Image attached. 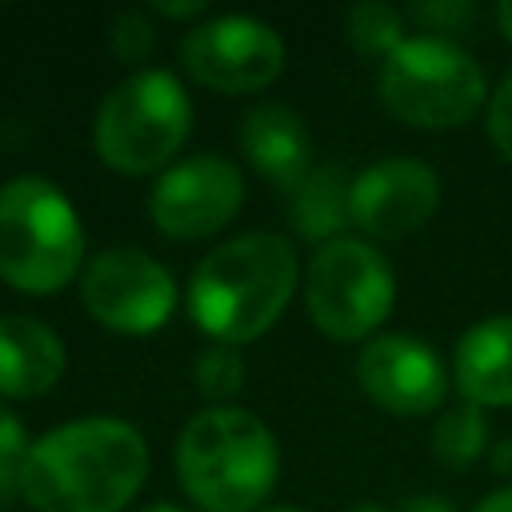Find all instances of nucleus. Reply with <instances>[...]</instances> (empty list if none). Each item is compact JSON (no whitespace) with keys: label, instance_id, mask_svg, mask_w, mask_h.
Masks as SVG:
<instances>
[{"label":"nucleus","instance_id":"nucleus-9","mask_svg":"<svg viewBox=\"0 0 512 512\" xmlns=\"http://www.w3.org/2000/svg\"><path fill=\"white\" fill-rule=\"evenodd\" d=\"M184 68L212 92H260L284 68V40L252 16H212L180 44Z\"/></svg>","mask_w":512,"mask_h":512},{"label":"nucleus","instance_id":"nucleus-25","mask_svg":"<svg viewBox=\"0 0 512 512\" xmlns=\"http://www.w3.org/2000/svg\"><path fill=\"white\" fill-rule=\"evenodd\" d=\"M400 512H456V508L444 496H412V500H404Z\"/></svg>","mask_w":512,"mask_h":512},{"label":"nucleus","instance_id":"nucleus-5","mask_svg":"<svg viewBox=\"0 0 512 512\" xmlns=\"http://www.w3.org/2000/svg\"><path fill=\"white\" fill-rule=\"evenodd\" d=\"M192 128L184 84L164 68L124 76L96 112V152L108 168L144 176L164 168Z\"/></svg>","mask_w":512,"mask_h":512},{"label":"nucleus","instance_id":"nucleus-12","mask_svg":"<svg viewBox=\"0 0 512 512\" xmlns=\"http://www.w3.org/2000/svg\"><path fill=\"white\" fill-rule=\"evenodd\" d=\"M356 380L392 416H424L444 400L448 388L440 356L404 332L368 340L356 360Z\"/></svg>","mask_w":512,"mask_h":512},{"label":"nucleus","instance_id":"nucleus-26","mask_svg":"<svg viewBox=\"0 0 512 512\" xmlns=\"http://www.w3.org/2000/svg\"><path fill=\"white\" fill-rule=\"evenodd\" d=\"M472 512H512V484L508 488H496V492H488Z\"/></svg>","mask_w":512,"mask_h":512},{"label":"nucleus","instance_id":"nucleus-24","mask_svg":"<svg viewBox=\"0 0 512 512\" xmlns=\"http://www.w3.org/2000/svg\"><path fill=\"white\" fill-rule=\"evenodd\" d=\"M152 8H156V12H164V16H204V12H208V4H200V0H184V4L156 0Z\"/></svg>","mask_w":512,"mask_h":512},{"label":"nucleus","instance_id":"nucleus-29","mask_svg":"<svg viewBox=\"0 0 512 512\" xmlns=\"http://www.w3.org/2000/svg\"><path fill=\"white\" fill-rule=\"evenodd\" d=\"M140 512H188V508H180V504H148Z\"/></svg>","mask_w":512,"mask_h":512},{"label":"nucleus","instance_id":"nucleus-18","mask_svg":"<svg viewBox=\"0 0 512 512\" xmlns=\"http://www.w3.org/2000/svg\"><path fill=\"white\" fill-rule=\"evenodd\" d=\"M432 456L448 468H464L472 464L484 444H488V424H484V412L476 404H460V408H448L436 428H432Z\"/></svg>","mask_w":512,"mask_h":512},{"label":"nucleus","instance_id":"nucleus-31","mask_svg":"<svg viewBox=\"0 0 512 512\" xmlns=\"http://www.w3.org/2000/svg\"><path fill=\"white\" fill-rule=\"evenodd\" d=\"M260 512H300V508H288V504H276V508H260Z\"/></svg>","mask_w":512,"mask_h":512},{"label":"nucleus","instance_id":"nucleus-15","mask_svg":"<svg viewBox=\"0 0 512 512\" xmlns=\"http://www.w3.org/2000/svg\"><path fill=\"white\" fill-rule=\"evenodd\" d=\"M456 388L468 404H512V316H488L456 340Z\"/></svg>","mask_w":512,"mask_h":512},{"label":"nucleus","instance_id":"nucleus-8","mask_svg":"<svg viewBox=\"0 0 512 512\" xmlns=\"http://www.w3.org/2000/svg\"><path fill=\"white\" fill-rule=\"evenodd\" d=\"M80 300L104 328L144 336L172 316L176 280L144 248H104L84 268Z\"/></svg>","mask_w":512,"mask_h":512},{"label":"nucleus","instance_id":"nucleus-23","mask_svg":"<svg viewBox=\"0 0 512 512\" xmlns=\"http://www.w3.org/2000/svg\"><path fill=\"white\" fill-rule=\"evenodd\" d=\"M488 136H492L496 152L512 164V72L500 80V88L488 100Z\"/></svg>","mask_w":512,"mask_h":512},{"label":"nucleus","instance_id":"nucleus-10","mask_svg":"<svg viewBox=\"0 0 512 512\" xmlns=\"http://www.w3.org/2000/svg\"><path fill=\"white\" fill-rule=\"evenodd\" d=\"M244 204V176L220 152H196L156 180L148 196V216L164 236L200 240L220 232Z\"/></svg>","mask_w":512,"mask_h":512},{"label":"nucleus","instance_id":"nucleus-22","mask_svg":"<svg viewBox=\"0 0 512 512\" xmlns=\"http://www.w3.org/2000/svg\"><path fill=\"white\" fill-rule=\"evenodd\" d=\"M408 20L424 24L428 36H444V32H460L476 20V4L472 0H416L408 8Z\"/></svg>","mask_w":512,"mask_h":512},{"label":"nucleus","instance_id":"nucleus-11","mask_svg":"<svg viewBox=\"0 0 512 512\" xmlns=\"http://www.w3.org/2000/svg\"><path fill=\"white\" fill-rule=\"evenodd\" d=\"M440 204V176L416 156H388L352 176V224L376 240L420 228Z\"/></svg>","mask_w":512,"mask_h":512},{"label":"nucleus","instance_id":"nucleus-1","mask_svg":"<svg viewBox=\"0 0 512 512\" xmlns=\"http://www.w3.org/2000/svg\"><path fill=\"white\" fill-rule=\"evenodd\" d=\"M148 476V444L128 420L84 416L32 440L20 496L36 512H120Z\"/></svg>","mask_w":512,"mask_h":512},{"label":"nucleus","instance_id":"nucleus-6","mask_svg":"<svg viewBox=\"0 0 512 512\" xmlns=\"http://www.w3.org/2000/svg\"><path fill=\"white\" fill-rule=\"evenodd\" d=\"M488 96L480 64L448 36H408L380 64V100L416 128L464 124Z\"/></svg>","mask_w":512,"mask_h":512},{"label":"nucleus","instance_id":"nucleus-20","mask_svg":"<svg viewBox=\"0 0 512 512\" xmlns=\"http://www.w3.org/2000/svg\"><path fill=\"white\" fill-rule=\"evenodd\" d=\"M28 432L24 424L0 408V508L20 492V472H24V460H28Z\"/></svg>","mask_w":512,"mask_h":512},{"label":"nucleus","instance_id":"nucleus-30","mask_svg":"<svg viewBox=\"0 0 512 512\" xmlns=\"http://www.w3.org/2000/svg\"><path fill=\"white\" fill-rule=\"evenodd\" d=\"M348 512H392V508H384V504H352Z\"/></svg>","mask_w":512,"mask_h":512},{"label":"nucleus","instance_id":"nucleus-17","mask_svg":"<svg viewBox=\"0 0 512 512\" xmlns=\"http://www.w3.org/2000/svg\"><path fill=\"white\" fill-rule=\"evenodd\" d=\"M408 12L384 4V0H360L348 8V40L360 56H380L388 60L408 36H404Z\"/></svg>","mask_w":512,"mask_h":512},{"label":"nucleus","instance_id":"nucleus-2","mask_svg":"<svg viewBox=\"0 0 512 512\" xmlns=\"http://www.w3.org/2000/svg\"><path fill=\"white\" fill-rule=\"evenodd\" d=\"M296 248L276 232H244L212 248L188 280V312L220 344L264 336L292 300Z\"/></svg>","mask_w":512,"mask_h":512},{"label":"nucleus","instance_id":"nucleus-4","mask_svg":"<svg viewBox=\"0 0 512 512\" xmlns=\"http://www.w3.org/2000/svg\"><path fill=\"white\" fill-rule=\"evenodd\" d=\"M84 256V228L72 200L44 176L0 184V280L28 296L60 292Z\"/></svg>","mask_w":512,"mask_h":512},{"label":"nucleus","instance_id":"nucleus-21","mask_svg":"<svg viewBox=\"0 0 512 512\" xmlns=\"http://www.w3.org/2000/svg\"><path fill=\"white\" fill-rule=\"evenodd\" d=\"M108 48L124 64H136V60H144L152 52V24L144 20L140 8H124V12L112 16V24H108Z\"/></svg>","mask_w":512,"mask_h":512},{"label":"nucleus","instance_id":"nucleus-7","mask_svg":"<svg viewBox=\"0 0 512 512\" xmlns=\"http://www.w3.org/2000/svg\"><path fill=\"white\" fill-rule=\"evenodd\" d=\"M304 300L320 332L336 340H360L392 312L396 280L388 260L372 244L336 236L312 256L304 276Z\"/></svg>","mask_w":512,"mask_h":512},{"label":"nucleus","instance_id":"nucleus-3","mask_svg":"<svg viewBox=\"0 0 512 512\" xmlns=\"http://www.w3.org/2000/svg\"><path fill=\"white\" fill-rule=\"evenodd\" d=\"M176 472L204 512H256L280 472L276 436L244 408H204L176 440Z\"/></svg>","mask_w":512,"mask_h":512},{"label":"nucleus","instance_id":"nucleus-14","mask_svg":"<svg viewBox=\"0 0 512 512\" xmlns=\"http://www.w3.org/2000/svg\"><path fill=\"white\" fill-rule=\"evenodd\" d=\"M64 372L60 336L36 316H0V396H44Z\"/></svg>","mask_w":512,"mask_h":512},{"label":"nucleus","instance_id":"nucleus-13","mask_svg":"<svg viewBox=\"0 0 512 512\" xmlns=\"http://www.w3.org/2000/svg\"><path fill=\"white\" fill-rule=\"evenodd\" d=\"M240 152L264 180H276L284 188H296L312 168V140L304 120L272 100L248 108V116L240 120Z\"/></svg>","mask_w":512,"mask_h":512},{"label":"nucleus","instance_id":"nucleus-16","mask_svg":"<svg viewBox=\"0 0 512 512\" xmlns=\"http://www.w3.org/2000/svg\"><path fill=\"white\" fill-rule=\"evenodd\" d=\"M288 216L304 240H316V244L336 240V232L352 220V180L344 164L332 160V164L308 168L304 180L292 188Z\"/></svg>","mask_w":512,"mask_h":512},{"label":"nucleus","instance_id":"nucleus-19","mask_svg":"<svg viewBox=\"0 0 512 512\" xmlns=\"http://www.w3.org/2000/svg\"><path fill=\"white\" fill-rule=\"evenodd\" d=\"M192 376H196V388L208 400H228L244 384V356L236 352V344H212L196 356Z\"/></svg>","mask_w":512,"mask_h":512},{"label":"nucleus","instance_id":"nucleus-28","mask_svg":"<svg viewBox=\"0 0 512 512\" xmlns=\"http://www.w3.org/2000/svg\"><path fill=\"white\" fill-rule=\"evenodd\" d=\"M496 20H500V28H504V36L512 40V0H504V4L496 8Z\"/></svg>","mask_w":512,"mask_h":512},{"label":"nucleus","instance_id":"nucleus-27","mask_svg":"<svg viewBox=\"0 0 512 512\" xmlns=\"http://www.w3.org/2000/svg\"><path fill=\"white\" fill-rule=\"evenodd\" d=\"M492 468L504 472V476H512V440H500V444L492 448Z\"/></svg>","mask_w":512,"mask_h":512}]
</instances>
